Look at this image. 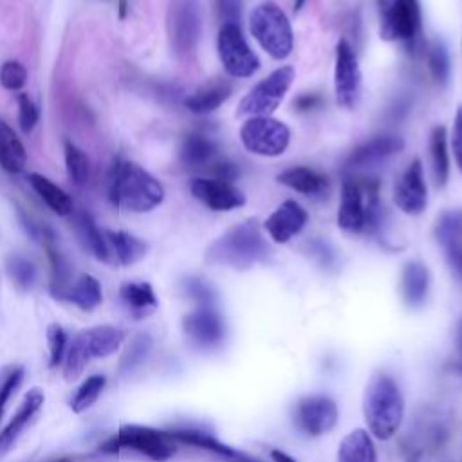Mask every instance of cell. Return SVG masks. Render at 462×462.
Instances as JSON below:
<instances>
[{"label":"cell","mask_w":462,"mask_h":462,"mask_svg":"<svg viewBox=\"0 0 462 462\" xmlns=\"http://www.w3.org/2000/svg\"><path fill=\"white\" fill-rule=\"evenodd\" d=\"M462 213L460 211H446L439 217L435 224V238L446 249V254H453L462 247Z\"/></svg>","instance_id":"d6a6232c"},{"label":"cell","mask_w":462,"mask_h":462,"mask_svg":"<svg viewBox=\"0 0 462 462\" xmlns=\"http://www.w3.org/2000/svg\"><path fill=\"white\" fill-rule=\"evenodd\" d=\"M168 433L175 442H182V444H188V446L208 449V451H213V453L227 457V458H240L242 457L240 453H236L229 446L217 440L213 435H209L206 431H200V430H173V431H168Z\"/></svg>","instance_id":"1f68e13d"},{"label":"cell","mask_w":462,"mask_h":462,"mask_svg":"<svg viewBox=\"0 0 462 462\" xmlns=\"http://www.w3.org/2000/svg\"><path fill=\"white\" fill-rule=\"evenodd\" d=\"M319 103H321V97H319L318 94H301V96L294 101V106H296L300 112H307V110L316 108Z\"/></svg>","instance_id":"681fc988"},{"label":"cell","mask_w":462,"mask_h":462,"mask_svg":"<svg viewBox=\"0 0 462 462\" xmlns=\"http://www.w3.org/2000/svg\"><path fill=\"white\" fill-rule=\"evenodd\" d=\"M49 462H69L67 458H56V460H49Z\"/></svg>","instance_id":"db71d44e"},{"label":"cell","mask_w":462,"mask_h":462,"mask_svg":"<svg viewBox=\"0 0 462 462\" xmlns=\"http://www.w3.org/2000/svg\"><path fill=\"white\" fill-rule=\"evenodd\" d=\"M337 462H375V448L365 430H354L343 437Z\"/></svg>","instance_id":"f1b7e54d"},{"label":"cell","mask_w":462,"mask_h":462,"mask_svg":"<svg viewBox=\"0 0 462 462\" xmlns=\"http://www.w3.org/2000/svg\"><path fill=\"white\" fill-rule=\"evenodd\" d=\"M58 298L67 300L83 310H92L101 303L103 294L99 282L92 274H79Z\"/></svg>","instance_id":"d4e9b609"},{"label":"cell","mask_w":462,"mask_h":462,"mask_svg":"<svg viewBox=\"0 0 462 462\" xmlns=\"http://www.w3.org/2000/svg\"><path fill=\"white\" fill-rule=\"evenodd\" d=\"M294 79V69L283 65L273 70L265 79L256 83L240 101L238 114L242 116H269L283 99Z\"/></svg>","instance_id":"30bf717a"},{"label":"cell","mask_w":462,"mask_h":462,"mask_svg":"<svg viewBox=\"0 0 462 462\" xmlns=\"http://www.w3.org/2000/svg\"><path fill=\"white\" fill-rule=\"evenodd\" d=\"M361 88V70L357 56L346 40H339L336 45L334 65V90L341 106L350 108L356 105Z\"/></svg>","instance_id":"4fadbf2b"},{"label":"cell","mask_w":462,"mask_h":462,"mask_svg":"<svg viewBox=\"0 0 462 462\" xmlns=\"http://www.w3.org/2000/svg\"><path fill=\"white\" fill-rule=\"evenodd\" d=\"M27 152L14 130L0 119V168L7 173H20L25 168Z\"/></svg>","instance_id":"484cf974"},{"label":"cell","mask_w":462,"mask_h":462,"mask_svg":"<svg viewBox=\"0 0 462 462\" xmlns=\"http://www.w3.org/2000/svg\"><path fill=\"white\" fill-rule=\"evenodd\" d=\"M363 413L370 431L377 439H390L401 426L404 399L399 384L386 374H375L366 384Z\"/></svg>","instance_id":"277c9868"},{"label":"cell","mask_w":462,"mask_h":462,"mask_svg":"<svg viewBox=\"0 0 462 462\" xmlns=\"http://www.w3.org/2000/svg\"><path fill=\"white\" fill-rule=\"evenodd\" d=\"M119 296L126 309L135 316H148L157 309V296L150 283L146 282H126L119 289Z\"/></svg>","instance_id":"4316f807"},{"label":"cell","mask_w":462,"mask_h":462,"mask_svg":"<svg viewBox=\"0 0 462 462\" xmlns=\"http://www.w3.org/2000/svg\"><path fill=\"white\" fill-rule=\"evenodd\" d=\"M393 200L406 215H419L428 202V189L420 159H413L393 188Z\"/></svg>","instance_id":"2e32d148"},{"label":"cell","mask_w":462,"mask_h":462,"mask_svg":"<svg viewBox=\"0 0 462 462\" xmlns=\"http://www.w3.org/2000/svg\"><path fill=\"white\" fill-rule=\"evenodd\" d=\"M402 148H404V141L399 135H377V137L363 143L361 146H357L350 153L346 166L352 170L372 168V166L381 164L386 159L393 157Z\"/></svg>","instance_id":"d6986e66"},{"label":"cell","mask_w":462,"mask_h":462,"mask_svg":"<svg viewBox=\"0 0 462 462\" xmlns=\"http://www.w3.org/2000/svg\"><path fill=\"white\" fill-rule=\"evenodd\" d=\"M381 220L379 182L375 179L345 177L337 226L346 233H372Z\"/></svg>","instance_id":"3957f363"},{"label":"cell","mask_w":462,"mask_h":462,"mask_svg":"<svg viewBox=\"0 0 462 462\" xmlns=\"http://www.w3.org/2000/svg\"><path fill=\"white\" fill-rule=\"evenodd\" d=\"M74 227H76V235L81 242V245L97 260L101 262H110V251H108V244L105 238V231H101L97 227V224L94 222V218L85 213L79 211L74 215Z\"/></svg>","instance_id":"7402d4cb"},{"label":"cell","mask_w":462,"mask_h":462,"mask_svg":"<svg viewBox=\"0 0 462 462\" xmlns=\"http://www.w3.org/2000/svg\"><path fill=\"white\" fill-rule=\"evenodd\" d=\"M249 29L260 47L274 60H283L292 51V27L285 13L273 2L256 5L249 18Z\"/></svg>","instance_id":"8992f818"},{"label":"cell","mask_w":462,"mask_h":462,"mask_svg":"<svg viewBox=\"0 0 462 462\" xmlns=\"http://www.w3.org/2000/svg\"><path fill=\"white\" fill-rule=\"evenodd\" d=\"M307 218V211L296 200H285L265 220V229L276 244H285L305 227Z\"/></svg>","instance_id":"ac0fdd59"},{"label":"cell","mask_w":462,"mask_h":462,"mask_svg":"<svg viewBox=\"0 0 462 462\" xmlns=\"http://www.w3.org/2000/svg\"><path fill=\"white\" fill-rule=\"evenodd\" d=\"M38 106L34 105V101L29 97V94H20L18 96V123L20 128L29 134L36 123H38Z\"/></svg>","instance_id":"b9f144b4"},{"label":"cell","mask_w":462,"mask_h":462,"mask_svg":"<svg viewBox=\"0 0 462 462\" xmlns=\"http://www.w3.org/2000/svg\"><path fill=\"white\" fill-rule=\"evenodd\" d=\"M47 341H49V365L58 366L63 361L65 346H67V334L60 325H51L47 328Z\"/></svg>","instance_id":"60d3db41"},{"label":"cell","mask_w":462,"mask_h":462,"mask_svg":"<svg viewBox=\"0 0 462 462\" xmlns=\"http://www.w3.org/2000/svg\"><path fill=\"white\" fill-rule=\"evenodd\" d=\"M451 148L457 161L458 170L462 171V106H458L453 119V134H451Z\"/></svg>","instance_id":"bcb514c9"},{"label":"cell","mask_w":462,"mask_h":462,"mask_svg":"<svg viewBox=\"0 0 462 462\" xmlns=\"http://www.w3.org/2000/svg\"><path fill=\"white\" fill-rule=\"evenodd\" d=\"M213 171L217 175V179L220 180H227L231 182L236 175H238V170L233 162H227V161H220V162H215L213 164Z\"/></svg>","instance_id":"c3c4849f"},{"label":"cell","mask_w":462,"mask_h":462,"mask_svg":"<svg viewBox=\"0 0 462 462\" xmlns=\"http://www.w3.org/2000/svg\"><path fill=\"white\" fill-rule=\"evenodd\" d=\"M309 245H310V253L318 258V262H319L321 265L330 267V265L336 263V253L332 251V247H330L327 242H323V240H312Z\"/></svg>","instance_id":"7dc6e473"},{"label":"cell","mask_w":462,"mask_h":462,"mask_svg":"<svg viewBox=\"0 0 462 462\" xmlns=\"http://www.w3.org/2000/svg\"><path fill=\"white\" fill-rule=\"evenodd\" d=\"M110 258L114 256L121 265H130L146 254V242L126 231H105Z\"/></svg>","instance_id":"603a6c76"},{"label":"cell","mask_w":462,"mask_h":462,"mask_svg":"<svg viewBox=\"0 0 462 462\" xmlns=\"http://www.w3.org/2000/svg\"><path fill=\"white\" fill-rule=\"evenodd\" d=\"M22 377H23V370L20 366H13L5 372L2 383H0V417L4 413V408H5V402L9 401L11 393L18 388V384L22 383Z\"/></svg>","instance_id":"ee69618b"},{"label":"cell","mask_w":462,"mask_h":462,"mask_svg":"<svg viewBox=\"0 0 462 462\" xmlns=\"http://www.w3.org/2000/svg\"><path fill=\"white\" fill-rule=\"evenodd\" d=\"M29 184L32 189L38 193V197L52 209L56 215L67 217L72 213L74 204L72 199L65 189H61L58 184H54L51 179L40 175V173H31L29 175Z\"/></svg>","instance_id":"83f0119b"},{"label":"cell","mask_w":462,"mask_h":462,"mask_svg":"<svg viewBox=\"0 0 462 462\" xmlns=\"http://www.w3.org/2000/svg\"><path fill=\"white\" fill-rule=\"evenodd\" d=\"M65 166H67V175L76 186L87 184L90 177V162L87 153L78 148L74 143L65 141Z\"/></svg>","instance_id":"e575fe53"},{"label":"cell","mask_w":462,"mask_h":462,"mask_svg":"<svg viewBox=\"0 0 462 462\" xmlns=\"http://www.w3.org/2000/svg\"><path fill=\"white\" fill-rule=\"evenodd\" d=\"M303 4H305V0H294V9L300 11L303 7Z\"/></svg>","instance_id":"f5cc1de1"},{"label":"cell","mask_w":462,"mask_h":462,"mask_svg":"<svg viewBox=\"0 0 462 462\" xmlns=\"http://www.w3.org/2000/svg\"><path fill=\"white\" fill-rule=\"evenodd\" d=\"M240 139L247 152L262 157L282 155L291 143V130L269 116H254L240 128Z\"/></svg>","instance_id":"ba28073f"},{"label":"cell","mask_w":462,"mask_h":462,"mask_svg":"<svg viewBox=\"0 0 462 462\" xmlns=\"http://www.w3.org/2000/svg\"><path fill=\"white\" fill-rule=\"evenodd\" d=\"M294 420L298 428L309 435H323L337 422V406L332 399L312 395L298 401L294 408Z\"/></svg>","instance_id":"5bb4252c"},{"label":"cell","mask_w":462,"mask_h":462,"mask_svg":"<svg viewBox=\"0 0 462 462\" xmlns=\"http://www.w3.org/2000/svg\"><path fill=\"white\" fill-rule=\"evenodd\" d=\"M215 152V143L204 134L195 132L184 137L180 144V161L188 168H199L208 164L213 159Z\"/></svg>","instance_id":"4dcf8cb0"},{"label":"cell","mask_w":462,"mask_h":462,"mask_svg":"<svg viewBox=\"0 0 462 462\" xmlns=\"http://www.w3.org/2000/svg\"><path fill=\"white\" fill-rule=\"evenodd\" d=\"M231 96V85L227 81H211L197 88L184 101L193 114H209L217 110Z\"/></svg>","instance_id":"cb8c5ba5"},{"label":"cell","mask_w":462,"mask_h":462,"mask_svg":"<svg viewBox=\"0 0 462 462\" xmlns=\"http://www.w3.org/2000/svg\"><path fill=\"white\" fill-rule=\"evenodd\" d=\"M271 457H273L274 462H296L294 458H291L287 453H283V451H280V449H274V451L271 453Z\"/></svg>","instance_id":"f907efd6"},{"label":"cell","mask_w":462,"mask_h":462,"mask_svg":"<svg viewBox=\"0 0 462 462\" xmlns=\"http://www.w3.org/2000/svg\"><path fill=\"white\" fill-rule=\"evenodd\" d=\"M175 440L170 437L168 431L153 430L148 426H135L128 424L123 426L112 439H108L101 449L105 453H114L119 449H132L137 451L152 460L162 462L168 460L175 453Z\"/></svg>","instance_id":"52a82bcc"},{"label":"cell","mask_w":462,"mask_h":462,"mask_svg":"<svg viewBox=\"0 0 462 462\" xmlns=\"http://www.w3.org/2000/svg\"><path fill=\"white\" fill-rule=\"evenodd\" d=\"M7 271H9V276L13 278V282L20 289H31L34 285V282H36V267L25 256L13 254L7 260Z\"/></svg>","instance_id":"8d00e7d4"},{"label":"cell","mask_w":462,"mask_h":462,"mask_svg":"<svg viewBox=\"0 0 462 462\" xmlns=\"http://www.w3.org/2000/svg\"><path fill=\"white\" fill-rule=\"evenodd\" d=\"M217 47L220 61L229 76L249 78L258 70L260 61L256 54L249 49L236 23H222L217 38Z\"/></svg>","instance_id":"8fae6325"},{"label":"cell","mask_w":462,"mask_h":462,"mask_svg":"<svg viewBox=\"0 0 462 462\" xmlns=\"http://www.w3.org/2000/svg\"><path fill=\"white\" fill-rule=\"evenodd\" d=\"M184 291L191 300L197 301V305H213L215 301V291L200 278H188L184 282Z\"/></svg>","instance_id":"7bdbcfd3"},{"label":"cell","mask_w":462,"mask_h":462,"mask_svg":"<svg viewBox=\"0 0 462 462\" xmlns=\"http://www.w3.org/2000/svg\"><path fill=\"white\" fill-rule=\"evenodd\" d=\"M186 336L197 346H217L226 336V325L222 316L215 310L213 305H199L189 312L182 321Z\"/></svg>","instance_id":"e0dca14e"},{"label":"cell","mask_w":462,"mask_h":462,"mask_svg":"<svg viewBox=\"0 0 462 462\" xmlns=\"http://www.w3.org/2000/svg\"><path fill=\"white\" fill-rule=\"evenodd\" d=\"M105 383H106L105 375H90L87 381H83V384L78 388V392L70 399L72 411L81 413L87 408H90L97 401L99 393L103 392Z\"/></svg>","instance_id":"d590c367"},{"label":"cell","mask_w":462,"mask_h":462,"mask_svg":"<svg viewBox=\"0 0 462 462\" xmlns=\"http://www.w3.org/2000/svg\"><path fill=\"white\" fill-rule=\"evenodd\" d=\"M420 32L419 0H388L381 7V36L413 43Z\"/></svg>","instance_id":"7c38bea8"},{"label":"cell","mask_w":462,"mask_h":462,"mask_svg":"<svg viewBox=\"0 0 462 462\" xmlns=\"http://www.w3.org/2000/svg\"><path fill=\"white\" fill-rule=\"evenodd\" d=\"M202 32V11L199 0H171L168 9L170 45L179 56L195 51Z\"/></svg>","instance_id":"9c48e42d"},{"label":"cell","mask_w":462,"mask_h":462,"mask_svg":"<svg viewBox=\"0 0 462 462\" xmlns=\"http://www.w3.org/2000/svg\"><path fill=\"white\" fill-rule=\"evenodd\" d=\"M269 256V245L254 220L233 226L206 251V260L215 265L249 269Z\"/></svg>","instance_id":"7a4b0ae2"},{"label":"cell","mask_w":462,"mask_h":462,"mask_svg":"<svg viewBox=\"0 0 462 462\" xmlns=\"http://www.w3.org/2000/svg\"><path fill=\"white\" fill-rule=\"evenodd\" d=\"M108 197L117 208L146 213L164 200V188L143 166L117 159L108 177Z\"/></svg>","instance_id":"6da1fadb"},{"label":"cell","mask_w":462,"mask_h":462,"mask_svg":"<svg viewBox=\"0 0 462 462\" xmlns=\"http://www.w3.org/2000/svg\"><path fill=\"white\" fill-rule=\"evenodd\" d=\"M428 69L437 83H446L449 76V56L442 42L431 43L428 51Z\"/></svg>","instance_id":"f35d334b"},{"label":"cell","mask_w":462,"mask_h":462,"mask_svg":"<svg viewBox=\"0 0 462 462\" xmlns=\"http://www.w3.org/2000/svg\"><path fill=\"white\" fill-rule=\"evenodd\" d=\"M126 9H128V4H126V0H117V11H119V18H125V16H126Z\"/></svg>","instance_id":"816d5d0a"},{"label":"cell","mask_w":462,"mask_h":462,"mask_svg":"<svg viewBox=\"0 0 462 462\" xmlns=\"http://www.w3.org/2000/svg\"><path fill=\"white\" fill-rule=\"evenodd\" d=\"M43 392L40 388H32L25 393L20 408L13 415V419L5 424V428L0 431V455L11 449V446L16 442L27 422L40 411L43 404Z\"/></svg>","instance_id":"ffe728a7"},{"label":"cell","mask_w":462,"mask_h":462,"mask_svg":"<svg viewBox=\"0 0 462 462\" xmlns=\"http://www.w3.org/2000/svg\"><path fill=\"white\" fill-rule=\"evenodd\" d=\"M125 341V332L121 328L101 325L88 330H81L74 336L70 341L65 361H63V372L69 379L78 377L85 366L94 357H106L114 354Z\"/></svg>","instance_id":"5b68a950"},{"label":"cell","mask_w":462,"mask_h":462,"mask_svg":"<svg viewBox=\"0 0 462 462\" xmlns=\"http://www.w3.org/2000/svg\"><path fill=\"white\" fill-rule=\"evenodd\" d=\"M215 2H217V11L224 23H236L240 20L242 0H215Z\"/></svg>","instance_id":"f6af8a7d"},{"label":"cell","mask_w":462,"mask_h":462,"mask_svg":"<svg viewBox=\"0 0 462 462\" xmlns=\"http://www.w3.org/2000/svg\"><path fill=\"white\" fill-rule=\"evenodd\" d=\"M430 276L428 269L419 262H408L402 271V296L408 305L419 307L428 294Z\"/></svg>","instance_id":"f546056e"},{"label":"cell","mask_w":462,"mask_h":462,"mask_svg":"<svg viewBox=\"0 0 462 462\" xmlns=\"http://www.w3.org/2000/svg\"><path fill=\"white\" fill-rule=\"evenodd\" d=\"M430 150H431V162L433 173L439 186H444L449 177V155H448V137L444 126H435L430 137Z\"/></svg>","instance_id":"836d02e7"},{"label":"cell","mask_w":462,"mask_h":462,"mask_svg":"<svg viewBox=\"0 0 462 462\" xmlns=\"http://www.w3.org/2000/svg\"><path fill=\"white\" fill-rule=\"evenodd\" d=\"M191 195L213 211H231L245 204V195L227 180L195 177L189 182Z\"/></svg>","instance_id":"9a60e30c"},{"label":"cell","mask_w":462,"mask_h":462,"mask_svg":"<svg viewBox=\"0 0 462 462\" xmlns=\"http://www.w3.org/2000/svg\"><path fill=\"white\" fill-rule=\"evenodd\" d=\"M0 83L7 90H20L27 83V69L20 61H5L0 67Z\"/></svg>","instance_id":"ab89813d"},{"label":"cell","mask_w":462,"mask_h":462,"mask_svg":"<svg viewBox=\"0 0 462 462\" xmlns=\"http://www.w3.org/2000/svg\"><path fill=\"white\" fill-rule=\"evenodd\" d=\"M278 182L303 195H321L328 188L327 175L307 166H294L282 171Z\"/></svg>","instance_id":"44dd1931"},{"label":"cell","mask_w":462,"mask_h":462,"mask_svg":"<svg viewBox=\"0 0 462 462\" xmlns=\"http://www.w3.org/2000/svg\"><path fill=\"white\" fill-rule=\"evenodd\" d=\"M150 346H152L150 336L141 334V336L134 337V341H132L130 346L126 348L125 356L121 357L119 370H121V372H132V370H135V368L144 361V357L148 356Z\"/></svg>","instance_id":"74e56055"}]
</instances>
